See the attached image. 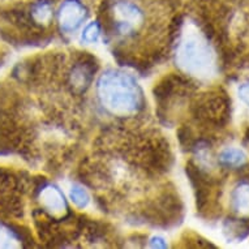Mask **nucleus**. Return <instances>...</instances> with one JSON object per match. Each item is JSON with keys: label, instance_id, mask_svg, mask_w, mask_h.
Returning <instances> with one entry per match:
<instances>
[{"label": "nucleus", "instance_id": "obj_1", "mask_svg": "<svg viewBox=\"0 0 249 249\" xmlns=\"http://www.w3.org/2000/svg\"><path fill=\"white\" fill-rule=\"evenodd\" d=\"M95 91L99 105L108 114L119 118L135 116L145 106L141 86L125 71L115 68L105 71L97 81Z\"/></svg>", "mask_w": 249, "mask_h": 249}, {"label": "nucleus", "instance_id": "obj_2", "mask_svg": "<svg viewBox=\"0 0 249 249\" xmlns=\"http://www.w3.org/2000/svg\"><path fill=\"white\" fill-rule=\"evenodd\" d=\"M175 63L184 73L209 78L215 73V53L201 33L188 29L181 33L175 50Z\"/></svg>", "mask_w": 249, "mask_h": 249}, {"label": "nucleus", "instance_id": "obj_3", "mask_svg": "<svg viewBox=\"0 0 249 249\" xmlns=\"http://www.w3.org/2000/svg\"><path fill=\"white\" fill-rule=\"evenodd\" d=\"M112 26L120 37H133L145 22V11L135 0H115L111 7Z\"/></svg>", "mask_w": 249, "mask_h": 249}, {"label": "nucleus", "instance_id": "obj_4", "mask_svg": "<svg viewBox=\"0 0 249 249\" xmlns=\"http://www.w3.org/2000/svg\"><path fill=\"white\" fill-rule=\"evenodd\" d=\"M86 17L88 9L81 0H64L56 12L57 25L64 33L76 32L84 24Z\"/></svg>", "mask_w": 249, "mask_h": 249}, {"label": "nucleus", "instance_id": "obj_5", "mask_svg": "<svg viewBox=\"0 0 249 249\" xmlns=\"http://www.w3.org/2000/svg\"><path fill=\"white\" fill-rule=\"evenodd\" d=\"M38 200L42 209L51 216H60L68 210L64 193L53 184H47L39 191Z\"/></svg>", "mask_w": 249, "mask_h": 249}, {"label": "nucleus", "instance_id": "obj_6", "mask_svg": "<svg viewBox=\"0 0 249 249\" xmlns=\"http://www.w3.org/2000/svg\"><path fill=\"white\" fill-rule=\"evenodd\" d=\"M231 209L239 216H249V181H240L231 192Z\"/></svg>", "mask_w": 249, "mask_h": 249}, {"label": "nucleus", "instance_id": "obj_7", "mask_svg": "<svg viewBox=\"0 0 249 249\" xmlns=\"http://www.w3.org/2000/svg\"><path fill=\"white\" fill-rule=\"evenodd\" d=\"M93 78V70L90 68L89 64L86 63H80L78 66H76L72 71L71 74V84L73 86L74 89L78 91H82L89 86Z\"/></svg>", "mask_w": 249, "mask_h": 249}, {"label": "nucleus", "instance_id": "obj_8", "mask_svg": "<svg viewBox=\"0 0 249 249\" xmlns=\"http://www.w3.org/2000/svg\"><path fill=\"white\" fill-rule=\"evenodd\" d=\"M219 162L225 167L239 168L247 162V154L237 147H227L219 154Z\"/></svg>", "mask_w": 249, "mask_h": 249}, {"label": "nucleus", "instance_id": "obj_9", "mask_svg": "<svg viewBox=\"0 0 249 249\" xmlns=\"http://www.w3.org/2000/svg\"><path fill=\"white\" fill-rule=\"evenodd\" d=\"M30 15L37 24H49L53 16V4L47 0H39L32 5Z\"/></svg>", "mask_w": 249, "mask_h": 249}, {"label": "nucleus", "instance_id": "obj_10", "mask_svg": "<svg viewBox=\"0 0 249 249\" xmlns=\"http://www.w3.org/2000/svg\"><path fill=\"white\" fill-rule=\"evenodd\" d=\"M70 198L77 208L84 209L86 208L90 202V195L84 187L74 184L70 189Z\"/></svg>", "mask_w": 249, "mask_h": 249}, {"label": "nucleus", "instance_id": "obj_11", "mask_svg": "<svg viewBox=\"0 0 249 249\" xmlns=\"http://www.w3.org/2000/svg\"><path fill=\"white\" fill-rule=\"evenodd\" d=\"M20 247V239L17 233L8 226L0 225V248H15Z\"/></svg>", "mask_w": 249, "mask_h": 249}, {"label": "nucleus", "instance_id": "obj_12", "mask_svg": "<svg viewBox=\"0 0 249 249\" xmlns=\"http://www.w3.org/2000/svg\"><path fill=\"white\" fill-rule=\"evenodd\" d=\"M101 25L97 22V21H91L89 24L86 25L84 30L81 33V41L86 45H90V43H95L98 42L99 37H101Z\"/></svg>", "mask_w": 249, "mask_h": 249}, {"label": "nucleus", "instance_id": "obj_13", "mask_svg": "<svg viewBox=\"0 0 249 249\" xmlns=\"http://www.w3.org/2000/svg\"><path fill=\"white\" fill-rule=\"evenodd\" d=\"M239 97L249 106V82H244L239 86Z\"/></svg>", "mask_w": 249, "mask_h": 249}, {"label": "nucleus", "instance_id": "obj_14", "mask_svg": "<svg viewBox=\"0 0 249 249\" xmlns=\"http://www.w3.org/2000/svg\"><path fill=\"white\" fill-rule=\"evenodd\" d=\"M150 247L151 248H166L167 243L164 240L163 237L160 236H154L150 240Z\"/></svg>", "mask_w": 249, "mask_h": 249}]
</instances>
